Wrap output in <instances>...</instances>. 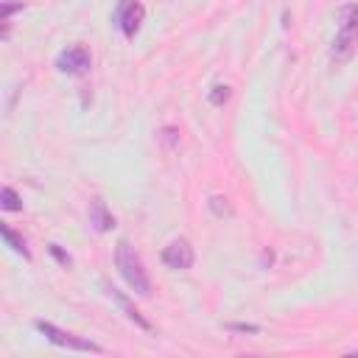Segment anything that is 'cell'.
Here are the masks:
<instances>
[{"mask_svg": "<svg viewBox=\"0 0 358 358\" xmlns=\"http://www.w3.org/2000/svg\"><path fill=\"white\" fill-rule=\"evenodd\" d=\"M115 268H117V274L123 277V282L134 294H140V296L151 294V280H148V274L143 268V260H140V255L134 252V246L126 238H120L117 246H115Z\"/></svg>", "mask_w": 358, "mask_h": 358, "instance_id": "obj_1", "label": "cell"}, {"mask_svg": "<svg viewBox=\"0 0 358 358\" xmlns=\"http://www.w3.org/2000/svg\"><path fill=\"white\" fill-rule=\"evenodd\" d=\"M355 45H358V3H347L338 8V31L330 53L336 62H347L355 53Z\"/></svg>", "mask_w": 358, "mask_h": 358, "instance_id": "obj_2", "label": "cell"}, {"mask_svg": "<svg viewBox=\"0 0 358 358\" xmlns=\"http://www.w3.org/2000/svg\"><path fill=\"white\" fill-rule=\"evenodd\" d=\"M34 327H36V330L50 341V344H56V347L76 350V352H103V347H101V344H95V341H90V338H81V336H76V333H70V330H62V327H56L53 322L36 319V322H34Z\"/></svg>", "mask_w": 358, "mask_h": 358, "instance_id": "obj_3", "label": "cell"}, {"mask_svg": "<svg viewBox=\"0 0 358 358\" xmlns=\"http://www.w3.org/2000/svg\"><path fill=\"white\" fill-rule=\"evenodd\" d=\"M143 17H145V8L140 0H120L112 14V22H115V28H120V34L126 39H134V34L143 25Z\"/></svg>", "mask_w": 358, "mask_h": 358, "instance_id": "obj_4", "label": "cell"}, {"mask_svg": "<svg viewBox=\"0 0 358 358\" xmlns=\"http://www.w3.org/2000/svg\"><path fill=\"white\" fill-rule=\"evenodd\" d=\"M92 64V56L84 45H70L67 50H62L56 56V70L59 73H67V76H84Z\"/></svg>", "mask_w": 358, "mask_h": 358, "instance_id": "obj_5", "label": "cell"}, {"mask_svg": "<svg viewBox=\"0 0 358 358\" xmlns=\"http://www.w3.org/2000/svg\"><path fill=\"white\" fill-rule=\"evenodd\" d=\"M196 260V252H193V243L187 238H173L165 249H162V263L173 271H187Z\"/></svg>", "mask_w": 358, "mask_h": 358, "instance_id": "obj_6", "label": "cell"}, {"mask_svg": "<svg viewBox=\"0 0 358 358\" xmlns=\"http://www.w3.org/2000/svg\"><path fill=\"white\" fill-rule=\"evenodd\" d=\"M90 224L95 227V232H109V229H115V215L109 213L106 201L98 199V196L90 201Z\"/></svg>", "mask_w": 358, "mask_h": 358, "instance_id": "obj_7", "label": "cell"}, {"mask_svg": "<svg viewBox=\"0 0 358 358\" xmlns=\"http://www.w3.org/2000/svg\"><path fill=\"white\" fill-rule=\"evenodd\" d=\"M106 291H109V296H112V299H115V302L123 308V313H126V316H129L134 324H140L143 330H151V322H148V319H143V316H140V310H137V308H134V305H131V302H129V299H126V296H123L117 288H106Z\"/></svg>", "mask_w": 358, "mask_h": 358, "instance_id": "obj_8", "label": "cell"}, {"mask_svg": "<svg viewBox=\"0 0 358 358\" xmlns=\"http://www.w3.org/2000/svg\"><path fill=\"white\" fill-rule=\"evenodd\" d=\"M0 235H3L6 246H11V252H17V255H22L25 260H31V252H28V246H25L22 235H17V232H14L8 224H0Z\"/></svg>", "mask_w": 358, "mask_h": 358, "instance_id": "obj_9", "label": "cell"}, {"mask_svg": "<svg viewBox=\"0 0 358 358\" xmlns=\"http://www.w3.org/2000/svg\"><path fill=\"white\" fill-rule=\"evenodd\" d=\"M0 207H3L6 213H20V210H22V199L17 196V190H14V187H8V185H6V187L0 190Z\"/></svg>", "mask_w": 358, "mask_h": 358, "instance_id": "obj_10", "label": "cell"}, {"mask_svg": "<svg viewBox=\"0 0 358 358\" xmlns=\"http://www.w3.org/2000/svg\"><path fill=\"white\" fill-rule=\"evenodd\" d=\"M229 95H232V90H229L227 84H215V87L210 90V95H207V101H210L213 106H224V103L229 101Z\"/></svg>", "mask_w": 358, "mask_h": 358, "instance_id": "obj_11", "label": "cell"}, {"mask_svg": "<svg viewBox=\"0 0 358 358\" xmlns=\"http://www.w3.org/2000/svg\"><path fill=\"white\" fill-rule=\"evenodd\" d=\"M210 210H213V215H218V218H232V207H229V201L224 199V196H210Z\"/></svg>", "mask_w": 358, "mask_h": 358, "instance_id": "obj_12", "label": "cell"}, {"mask_svg": "<svg viewBox=\"0 0 358 358\" xmlns=\"http://www.w3.org/2000/svg\"><path fill=\"white\" fill-rule=\"evenodd\" d=\"M159 140H162V145H165L168 151H173V148L179 145V129H176V126H165V129L159 131Z\"/></svg>", "mask_w": 358, "mask_h": 358, "instance_id": "obj_13", "label": "cell"}, {"mask_svg": "<svg viewBox=\"0 0 358 358\" xmlns=\"http://www.w3.org/2000/svg\"><path fill=\"white\" fill-rule=\"evenodd\" d=\"M22 8H25L22 3H3V8H0V22L8 25V17H11L14 11H22Z\"/></svg>", "mask_w": 358, "mask_h": 358, "instance_id": "obj_14", "label": "cell"}, {"mask_svg": "<svg viewBox=\"0 0 358 358\" xmlns=\"http://www.w3.org/2000/svg\"><path fill=\"white\" fill-rule=\"evenodd\" d=\"M48 252H50L62 266H70V255H64V252L59 249V243H50V246H48Z\"/></svg>", "mask_w": 358, "mask_h": 358, "instance_id": "obj_15", "label": "cell"}, {"mask_svg": "<svg viewBox=\"0 0 358 358\" xmlns=\"http://www.w3.org/2000/svg\"><path fill=\"white\" fill-rule=\"evenodd\" d=\"M229 330L232 333H260V324H243V322H238V324H229Z\"/></svg>", "mask_w": 358, "mask_h": 358, "instance_id": "obj_16", "label": "cell"}]
</instances>
